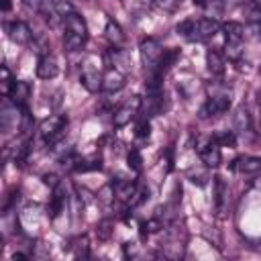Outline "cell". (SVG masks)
Segmentation results:
<instances>
[{
  "instance_id": "1",
  "label": "cell",
  "mask_w": 261,
  "mask_h": 261,
  "mask_svg": "<svg viewBox=\"0 0 261 261\" xmlns=\"http://www.w3.org/2000/svg\"><path fill=\"white\" fill-rule=\"evenodd\" d=\"M88 41V24L84 16L71 12L63 18V47L65 51H80Z\"/></svg>"
},
{
  "instance_id": "2",
  "label": "cell",
  "mask_w": 261,
  "mask_h": 261,
  "mask_svg": "<svg viewBox=\"0 0 261 261\" xmlns=\"http://www.w3.org/2000/svg\"><path fill=\"white\" fill-rule=\"evenodd\" d=\"M218 29H220V24L214 18H188V20L179 22L175 31L192 43H202V41L214 37L218 33Z\"/></svg>"
},
{
  "instance_id": "3",
  "label": "cell",
  "mask_w": 261,
  "mask_h": 261,
  "mask_svg": "<svg viewBox=\"0 0 261 261\" xmlns=\"http://www.w3.org/2000/svg\"><path fill=\"white\" fill-rule=\"evenodd\" d=\"M222 31H224V53L230 61H239L241 55H243V41H245V29L241 22L237 20H230L226 24H222Z\"/></svg>"
},
{
  "instance_id": "4",
  "label": "cell",
  "mask_w": 261,
  "mask_h": 261,
  "mask_svg": "<svg viewBox=\"0 0 261 261\" xmlns=\"http://www.w3.org/2000/svg\"><path fill=\"white\" fill-rule=\"evenodd\" d=\"M102 77H104V73H102L100 59H98L96 55H90V57L84 61L82 75H80L84 88H86L88 92H98V90H102Z\"/></svg>"
},
{
  "instance_id": "5",
  "label": "cell",
  "mask_w": 261,
  "mask_h": 261,
  "mask_svg": "<svg viewBox=\"0 0 261 261\" xmlns=\"http://www.w3.org/2000/svg\"><path fill=\"white\" fill-rule=\"evenodd\" d=\"M65 126H67V116L63 114H53L49 118H45L39 126V133H41V139L47 143V145H55L63 135H65Z\"/></svg>"
},
{
  "instance_id": "6",
  "label": "cell",
  "mask_w": 261,
  "mask_h": 261,
  "mask_svg": "<svg viewBox=\"0 0 261 261\" xmlns=\"http://www.w3.org/2000/svg\"><path fill=\"white\" fill-rule=\"evenodd\" d=\"M139 51H141V61H143V65H145V69H147V73H153V71L157 69V65H159V61H161V57H163V51H165V49L161 47V43H159L157 39L149 37V39L141 41Z\"/></svg>"
},
{
  "instance_id": "7",
  "label": "cell",
  "mask_w": 261,
  "mask_h": 261,
  "mask_svg": "<svg viewBox=\"0 0 261 261\" xmlns=\"http://www.w3.org/2000/svg\"><path fill=\"white\" fill-rule=\"evenodd\" d=\"M196 149H198V155L206 167H218L220 165L222 153H220V145L216 143L214 135L212 137H200Z\"/></svg>"
},
{
  "instance_id": "8",
  "label": "cell",
  "mask_w": 261,
  "mask_h": 261,
  "mask_svg": "<svg viewBox=\"0 0 261 261\" xmlns=\"http://www.w3.org/2000/svg\"><path fill=\"white\" fill-rule=\"evenodd\" d=\"M228 108H230V92H216V94H210V98L200 110V116L202 118L218 116V114L228 112Z\"/></svg>"
},
{
  "instance_id": "9",
  "label": "cell",
  "mask_w": 261,
  "mask_h": 261,
  "mask_svg": "<svg viewBox=\"0 0 261 261\" xmlns=\"http://www.w3.org/2000/svg\"><path fill=\"white\" fill-rule=\"evenodd\" d=\"M6 33H8V37H10L16 45H31V41H33V33H31L29 24L22 22V20H12V22H8V24H6Z\"/></svg>"
},
{
  "instance_id": "10",
  "label": "cell",
  "mask_w": 261,
  "mask_h": 261,
  "mask_svg": "<svg viewBox=\"0 0 261 261\" xmlns=\"http://www.w3.org/2000/svg\"><path fill=\"white\" fill-rule=\"evenodd\" d=\"M6 98L10 102H14L18 108H27V102L31 98V86L27 82H22V80H14L10 84V90H8Z\"/></svg>"
},
{
  "instance_id": "11",
  "label": "cell",
  "mask_w": 261,
  "mask_h": 261,
  "mask_svg": "<svg viewBox=\"0 0 261 261\" xmlns=\"http://www.w3.org/2000/svg\"><path fill=\"white\" fill-rule=\"evenodd\" d=\"M57 73H59L57 59L51 53H41L37 59V75L41 80H53Z\"/></svg>"
},
{
  "instance_id": "12",
  "label": "cell",
  "mask_w": 261,
  "mask_h": 261,
  "mask_svg": "<svg viewBox=\"0 0 261 261\" xmlns=\"http://www.w3.org/2000/svg\"><path fill=\"white\" fill-rule=\"evenodd\" d=\"M139 108H141V100L135 96L130 102H126V104H122L116 112H114V116H112V122H114V126H124V124H128L130 122V118L139 112Z\"/></svg>"
},
{
  "instance_id": "13",
  "label": "cell",
  "mask_w": 261,
  "mask_h": 261,
  "mask_svg": "<svg viewBox=\"0 0 261 261\" xmlns=\"http://www.w3.org/2000/svg\"><path fill=\"white\" fill-rule=\"evenodd\" d=\"M230 169L239 171L241 175H257L261 173V157H253V155L239 157L230 163Z\"/></svg>"
},
{
  "instance_id": "14",
  "label": "cell",
  "mask_w": 261,
  "mask_h": 261,
  "mask_svg": "<svg viewBox=\"0 0 261 261\" xmlns=\"http://www.w3.org/2000/svg\"><path fill=\"white\" fill-rule=\"evenodd\" d=\"M126 82V73L114 69V67H106L104 77H102V90L104 92H118Z\"/></svg>"
},
{
  "instance_id": "15",
  "label": "cell",
  "mask_w": 261,
  "mask_h": 261,
  "mask_svg": "<svg viewBox=\"0 0 261 261\" xmlns=\"http://www.w3.org/2000/svg\"><path fill=\"white\" fill-rule=\"evenodd\" d=\"M12 126H18V106L14 102L4 100L2 104V114H0V128L4 133H10Z\"/></svg>"
},
{
  "instance_id": "16",
  "label": "cell",
  "mask_w": 261,
  "mask_h": 261,
  "mask_svg": "<svg viewBox=\"0 0 261 261\" xmlns=\"http://www.w3.org/2000/svg\"><path fill=\"white\" fill-rule=\"evenodd\" d=\"M206 65H208V71H210L212 75H216V77H220V75L224 73V59H222L220 53L214 51V49H210V51L206 53Z\"/></svg>"
},
{
  "instance_id": "17",
  "label": "cell",
  "mask_w": 261,
  "mask_h": 261,
  "mask_svg": "<svg viewBox=\"0 0 261 261\" xmlns=\"http://www.w3.org/2000/svg\"><path fill=\"white\" fill-rule=\"evenodd\" d=\"M104 35H106V39L112 43V47H120V45L124 43V33H122V29L118 27V22H114L112 18L106 22Z\"/></svg>"
},
{
  "instance_id": "18",
  "label": "cell",
  "mask_w": 261,
  "mask_h": 261,
  "mask_svg": "<svg viewBox=\"0 0 261 261\" xmlns=\"http://www.w3.org/2000/svg\"><path fill=\"white\" fill-rule=\"evenodd\" d=\"M234 128L239 133H249L251 130V114L245 106H239L234 110Z\"/></svg>"
},
{
  "instance_id": "19",
  "label": "cell",
  "mask_w": 261,
  "mask_h": 261,
  "mask_svg": "<svg viewBox=\"0 0 261 261\" xmlns=\"http://www.w3.org/2000/svg\"><path fill=\"white\" fill-rule=\"evenodd\" d=\"M65 208V194L61 192V188H53V196H51V204H49V212H51V218L59 216Z\"/></svg>"
},
{
  "instance_id": "20",
  "label": "cell",
  "mask_w": 261,
  "mask_h": 261,
  "mask_svg": "<svg viewBox=\"0 0 261 261\" xmlns=\"http://www.w3.org/2000/svg\"><path fill=\"white\" fill-rule=\"evenodd\" d=\"M90 255V243H88V237H77L73 241V257L77 259H86Z\"/></svg>"
},
{
  "instance_id": "21",
  "label": "cell",
  "mask_w": 261,
  "mask_h": 261,
  "mask_svg": "<svg viewBox=\"0 0 261 261\" xmlns=\"http://www.w3.org/2000/svg\"><path fill=\"white\" fill-rule=\"evenodd\" d=\"M49 4L53 6L55 14H59L61 18H65L67 14H71V12H73V4H71L69 0H49Z\"/></svg>"
},
{
  "instance_id": "22",
  "label": "cell",
  "mask_w": 261,
  "mask_h": 261,
  "mask_svg": "<svg viewBox=\"0 0 261 261\" xmlns=\"http://www.w3.org/2000/svg\"><path fill=\"white\" fill-rule=\"evenodd\" d=\"M214 139H216V143H218L220 147H234V143H237V137H234V133H232V130L216 133V135H214Z\"/></svg>"
},
{
  "instance_id": "23",
  "label": "cell",
  "mask_w": 261,
  "mask_h": 261,
  "mask_svg": "<svg viewBox=\"0 0 261 261\" xmlns=\"http://www.w3.org/2000/svg\"><path fill=\"white\" fill-rule=\"evenodd\" d=\"M214 186H216V208L222 210L224 196H226V184L222 181V177H214Z\"/></svg>"
},
{
  "instance_id": "24",
  "label": "cell",
  "mask_w": 261,
  "mask_h": 261,
  "mask_svg": "<svg viewBox=\"0 0 261 261\" xmlns=\"http://www.w3.org/2000/svg\"><path fill=\"white\" fill-rule=\"evenodd\" d=\"M126 161H128V167L130 169H135V171H141V155H139V151L137 149H133V151H128V155H126Z\"/></svg>"
},
{
  "instance_id": "25",
  "label": "cell",
  "mask_w": 261,
  "mask_h": 261,
  "mask_svg": "<svg viewBox=\"0 0 261 261\" xmlns=\"http://www.w3.org/2000/svg\"><path fill=\"white\" fill-rule=\"evenodd\" d=\"M149 120L147 118H143L141 122H139V126H137V137H141V139H147L149 137Z\"/></svg>"
},
{
  "instance_id": "26",
  "label": "cell",
  "mask_w": 261,
  "mask_h": 261,
  "mask_svg": "<svg viewBox=\"0 0 261 261\" xmlns=\"http://www.w3.org/2000/svg\"><path fill=\"white\" fill-rule=\"evenodd\" d=\"M151 2L157 4V6H161V8H165V10H173L179 0H151Z\"/></svg>"
},
{
  "instance_id": "27",
  "label": "cell",
  "mask_w": 261,
  "mask_h": 261,
  "mask_svg": "<svg viewBox=\"0 0 261 261\" xmlns=\"http://www.w3.org/2000/svg\"><path fill=\"white\" fill-rule=\"evenodd\" d=\"M29 8H33V10H37V12H41L43 10V0H22Z\"/></svg>"
},
{
  "instance_id": "28",
  "label": "cell",
  "mask_w": 261,
  "mask_h": 261,
  "mask_svg": "<svg viewBox=\"0 0 261 261\" xmlns=\"http://www.w3.org/2000/svg\"><path fill=\"white\" fill-rule=\"evenodd\" d=\"M0 8H2V12H8L12 8V0H0Z\"/></svg>"
},
{
  "instance_id": "29",
  "label": "cell",
  "mask_w": 261,
  "mask_h": 261,
  "mask_svg": "<svg viewBox=\"0 0 261 261\" xmlns=\"http://www.w3.org/2000/svg\"><path fill=\"white\" fill-rule=\"evenodd\" d=\"M24 257H27V255H22V253H14V255H12V259H24Z\"/></svg>"
},
{
  "instance_id": "30",
  "label": "cell",
  "mask_w": 261,
  "mask_h": 261,
  "mask_svg": "<svg viewBox=\"0 0 261 261\" xmlns=\"http://www.w3.org/2000/svg\"><path fill=\"white\" fill-rule=\"evenodd\" d=\"M194 4H198V6H206V0H194Z\"/></svg>"
},
{
  "instance_id": "31",
  "label": "cell",
  "mask_w": 261,
  "mask_h": 261,
  "mask_svg": "<svg viewBox=\"0 0 261 261\" xmlns=\"http://www.w3.org/2000/svg\"><path fill=\"white\" fill-rule=\"evenodd\" d=\"M259 33H261V20H259Z\"/></svg>"
}]
</instances>
